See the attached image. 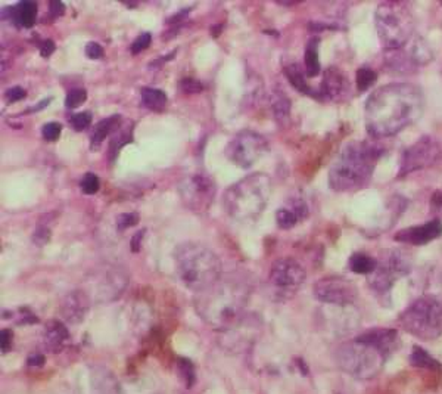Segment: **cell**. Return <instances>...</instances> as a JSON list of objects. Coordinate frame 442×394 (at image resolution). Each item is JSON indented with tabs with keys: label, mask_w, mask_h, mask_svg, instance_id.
I'll use <instances>...</instances> for the list:
<instances>
[{
	"label": "cell",
	"mask_w": 442,
	"mask_h": 394,
	"mask_svg": "<svg viewBox=\"0 0 442 394\" xmlns=\"http://www.w3.org/2000/svg\"><path fill=\"white\" fill-rule=\"evenodd\" d=\"M423 90L412 83H389L377 87L364 105V124L373 139L391 138L420 120Z\"/></svg>",
	"instance_id": "obj_1"
},
{
	"label": "cell",
	"mask_w": 442,
	"mask_h": 394,
	"mask_svg": "<svg viewBox=\"0 0 442 394\" xmlns=\"http://www.w3.org/2000/svg\"><path fill=\"white\" fill-rule=\"evenodd\" d=\"M249 288L239 279H220L217 284L199 293L195 300L198 315L217 331L235 329L244 318Z\"/></svg>",
	"instance_id": "obj_2"
},
{
	"label": "cell",
	"mask_w": 442,
	"mask_h": 394,
	"mask_svg": "<svg viewBox=\"0 0 442 394\" xmlns=\"http://www.w3.org/2000/svg\"><path fill=\"white\" fill-rule=\"evenodd\" d=\"M383 147L375 141H351L329 170V186L335 192H357L370 183Z\"/></svg>",
	"instance_id": "obj_3"
},
{
	"label": "cell",
	"mask_w": 442,
	"mask_h": 394,
	"mask_svg": "<svg viewBox=\"0 0 442 394\" xmlns=\"http://www.w3.org/2000/svg\"><path fill=\"white\" fill-rule=\"evenodd\" d=\"M176 271L183 287L199 294L220 281L218 256L199 242H183L174 253Z\"/></svg>",
	"instance_id": "obj_4"
},
{
	"label": "cell",
	"mask_w": 442,
	"mask_h": 394,
	"mask_svg": "<svg viewBox=\"0 0 442 394\" xmlns=\"http://www.w3.org/2000/svg\"><path fill=\"white\" fill-rule=\"evenodd\" d=\"M271 180L266 173H252L226 189L223 204L226 213L238 222L257 220L269 204Z\"/></svg>",
	"instance_id": "obj_5"
},
{
	"label": "cell",
	"mask_w": 442,
	"mask_h": 394,
	"mask_svg": "<svg viewBox=\"0 0 442 394\" xmlns=\"http://www.w3.org/2000/svg\"><path fill=\"white\" fill-rule=\"evenodd\" d=\"M375 24L386 50L401 49L416 36V19L406 2H382L376 8Z\"/></svg>",
	"instance_id": "obj_6"
},
{
	"label": "cell",
	"mask_w": 442,
	"mask_h": 394,
	"mask_svg": "<svg viewBox=\"0 0 442 394\" xmlns=\"http://www.w3.org/2000/svg\"><path fill=\"white\" fill-rule=\"evenodd\" d=\"M399 326L406 333L423 341L442 335V296L426 294L419 297L399 315Z\"/></svg>",
	"instance_id": "obj_7"
},
{
	"label": "cell",
	"mask_w": 442,
	"mask_h": 394,
	"mask_svg": "<svg viewBox=\"0 0 442 394\" xmlns=\"http://www.w3.org/2000/svg\"><path fill=\"white\" fill-rule=\"evenodd\" d=\"M336 364L339 368L357 380H372L381 374L385 360L381 351L370 344L352 340L336 350Z\"/></svg>",
	"instance_id": "obj_8"
},
{
	"label": "cell",
	"mask_w": 442,
	"mask_h": 394,
	"mask_svg": "<svg viewBox=\"0 0 442 394\" xmlns=\"http://www.w3.org/2000/svg\"><path fill=\"white\" fill-rule=\"evenodd\" d=\"M413 256L401 248H392L377 260L376 271L367 276L368 287L376 294L386 296L399 279L412 272Z\"/></svg>",
	"instance_id": "obj_9"
},
{
	"label": "cell",
	"mask_w": 442,
	"mask_h": 394,
	"mask_svg": "<svg viewBox=\"0 0 442 394\" xmlns=\"http://www.w3.org/2000/svg\"><path fill=\"white\" fill-rule=\"evenodd\" d=\"M129 276L123 267L99 266L87 275V288L84 289L90 300L96 303H107L117 300L127 288Z\"/></svg>",
	"instance_id": "obj_10"
},
{
	"label": "cell",
	"mask_w": 442,
	"mask_h": 394,
	"mask_svg": "<svg viewBox=\"0 0 442 394\" xmlns=\"http://www.w3.org/2000/svg\"><path fill=\"white\" fill-rule=\"evenodd\" d=\"M442 158V145L441 142L426 134L417 139L413 145L404 149L401 160H399L398 179H403L406 176L416 173L419 170H425L432 167Z\"/></svg>",
	"instance_id": "obj_11"
},
{
	"label": "cell",
	"mask_w": 442,
	"mask_h": 394,
	"mask_svg": "<svg viewBox=\"0 0 442 394\" xmlns=\"http://www.w3.org/2000/svg\"><path fill=\"white\" fill-rule=\"evenodd\" d=\"M269 151V142L262 134L242 130L235 134L226 147V157L240 169H249Z\"/></svg>",
	"instance_id": "obj_12"
},
{
	"label": "cell",
	"mask_w": 442,
	"mask_h": 394,
	"mask_svg": "<svg viewBox=\"0 0 442 394\" xmlns=\"http://www.w3.org/2000/svg\"><path fill=\"white\" fill-rule=\"evenodd\" d=\"M307 272L304 266L295 258L283 257L271 265L269 284L273 296L277 298H291L304 285Z\"/></svg>",
	"instance_id": "obj_13"
},
{
	"label": "cell",
	"mask_w": 442,
	"mask_h": 394,
	"mask_svg": "<svg viewBox=\"0 0 442 394\" xmlns=\"http://www.w3.org/2000/svg\"><path fill=\"white\" fill-rule=\"evenodd\" d=\"M178 194L183 204L196 214H205L215 196V185L205 173L189 174L178 183Z\"/></svg>",
	"instance_id": "obj_14"
},
{
	"label": "cell",
	"mask_w": 442,
	"mask_h": 394,
	"mask_svg": "<svg viewBox=\"0 0 442 394\" xmlns=\"http://www.w3.org/2000/svg\"><path fill=\"white\" fill-rule=\"evenodd\" d=\"M432 61L434 52L420 36H414L401 49L386 50V67L395 72H414Z\"/></svg>",
	"instance_id": "obj_15"
},
{
	"label": "cell",
	"mask_w": 442,
	"mask_h": 394,
	"mask_svg": "<svg viewBox=\"0 0 442 394\" xmlns=\"http://www.w3.org/2000/svg\"><path fill=\"white\" fill-rule=\"evenodd\" d=\"M314 297L324 304L346 307L355 302L359 291L350 279L344 276H326L315 282Z\"/></svg>",
	"instance_id": "obj_16"
},
{
	"label": "cell",
	"mask_w": 442,
	"mask_h": 394,
	"mask_svg": "<svg viewBox=\"0 0 442 394\" xmlns=\"http://www.w3.org/2000/svg\"><path fill=\"white\" fill-rule=\"evenodd\" d=\"M442 236V220L432 219L422 225L410 226L398 231L394 240L406 245H426Z\"/></svg>",
	"instance_id": "obj_17"
},
{
	"label": "cell",
	"mask_w": 442,
	"mask_h": 394,
	"mask_svg": "<svg viewBox=\"0 0 442 394\" xmlns=\"http://www.w3.org/2000/svg\"><path fill=\"white\" fill-rule=\"evenodd\" d=\"M320 95L324 99L342 102L351 95V83L345 72L338 67H329L324 71Z\"/></svg>",
	"instance_id": "obj_18"
},
{
	"label": "cell",
	"mask_w": 442,
	"mask_h": 394,
	"mask_svg": "<svg viewBox=\"0 0 442 394\" xmlns=\"http://www.w3.org/2000/svg\"><path fill=\"white\" fill-rule=\"evenodd\" d=\"M90 306V298L84 289H74L62 298L59 312L64 320L68 324H81L86 318Z\"/></svg>",
	"instance_id": "obj_19"
},
{
	"label": "cell",
	"mask_w": 442,
	"mask_h": 394,
	"mask_svg": "<svg viewBox=\"0 0 442 394\" xmlns=\"http://www.w3.org/2000/svg\"><path fill=\"white\" fill-rule=\"evenodd\" d=\"M357 340L361 341V343L373 346L386 357L391 356L401 346V338H399L397 331L391 328L368 329L357 337Z\"/></svg>",
	"instance_id": "obj_20"
},
{
	"label": "cell",
	"mask_w": 442,
	"mask_h": 394,
	"mask_svg": "<svg viewBox=\"0 0 442 394\" xmlns=\"http://www.w3.org/2000/svg\"><path fill=\"white\" fill-rule=\"evenodd\" d=\"M70 340V334L67 326L61 320H49L45 326L43 343L48 351L50 353H59L64 350L67 341Z\"/></svg>",
	"instance_id": "obj_21"
},
{
	"label": "cell",
	"mask_w": 442,
	"mask_h": 394,
	"mask_svg": "<svg viewBox=\"0 0 442 394\" xmlns=\"http://www.w3.org/2000/svg\"><path fill=\"white\" fill-rule=\"evenodd\" d=\"M285 76L289 80L291 85L297 89L298 92L304 93L307 96L319 98V92H315L308 83H307V74L301 68L299 64H289L285 67Z\"/></svg>",
	"instance_id": "obj_22"
},
{
	"label": "cell",
	"mask_w": 442,
	"mask_h": 394,
	"mask_svg": "<svg viewBox=\"0 0 442 394\" xmlns=\"http://www.w3.org/2000/svg\"><path fill=\"white\" fill-rule=\"evenodd\" d=\"M120 126H121V116H111L99 121L92 133V148H98L99 145L105 141V138L112 134Z\"/></svg>",
	"instance_id": "obj_23"
},
{
	"label": "cell",
	"mask_w": 442,
	"mask_h": 394,
	"mask_svg": "<svg viewBox=\"0 0 442 394\" xmlns=\"http://www.w3.org/2000/svg\"><path fill=\"white\" fill-rule=\"evenodd\" d=\"M14 12H9L14 18V23L23 27H33L37 18V5L34 2H21L12 8Z\"/></svg>",
	"instance_id": "obj_24"
},
{
	"label": "cell",
	"mask_w": 442,
	"mask_h": 394,
	"mask_svg": "<svg viewBox=\"0 0 442 394\" xmlns=\"http://www.w3.org/2000/svg\"><path fill=\"white\" fill-rule=\"evenodd\" d=\"M319 39H311L310 43L305 49L304 64H305V74L308 77H317L322 72V65L319 61Z\"/></svg>",
	"instance_id": "obj_25"
},
{
	"label": "cell",
	"mask_w": 442,
	"mask_h": 394,
	"mask_svg": "<svg viewBox=\"0 0 442 394\" xmlns=\"http://www.w3.org/2000/svg\"><path fill=\"white\" fill-rule=\"evenodd\" d=\"M348 267L351 272L357 275L368 276L376 271L377 260L375 257H370L364 253H354L348 260Z\"/></svg>",
	"instance_id": "obj_26"
},
{
	"label": "cell",
	"mask_w": 442,
	"mask_h": 394,
	"mask_svg": "<svg viewBox=\"0 0 442 394\" xmlns=\"http://www.w3.org/2000/svg\"><path fill=\"white\" fill-rule=\"evenodd\" d=\"M410 364L420 369H442V365L439 362L430 356L425 349L419 346L413 347L412 355H410Z\"/></svg>",
	"instance_id": "obj_27"
},
{
	"label": "cell",
	"mask_w": 442,
	"mask_h": 394,
	"mask_svg": "<svg viewBox=\"0 0 442 394\" xmlns=\"http://www.w3.org/2000/svg\"><path fill=\"white\" fill-rule=\"evenodd\" d=\"M142 101L146 108L152 111H162L167 105V95L160 90L154 87H143L142 89Z\"/></svg>",
	"instance_id": "obj_28"
},
{
	"label": "cell",
	"mask_w": 442,
	"mask_h": 394,
	"mask_svg": "<svg viewBox=\"0 0 442 394\" xmlns=\"http://www.w3.org/2000/svg\"><path fill=\"white\" fill-rule=\"evenodd\" d=\"M271 107H273V112H275L276 121L283 124V123H286L289 120V117H291V101L288 99V96L285 95V93L276 92L275 95H273Z\"/></svg>",
	"instance_id": "obj_29"
},
{
	"label": "cell",
	"mask_w": 442,
	"mask_h": 394,
	"mask_svg": "<svg viewBox=\"0 0 442 394\" xmlns=\"http://www.w3.org/2000/svg\"><path fill=\"white\" fill-rule=\"evenodd\" d=\"M131 142V126L129 129H123L121 126L112 133V139L109 145V160H114L117 157L120 149Z\"/></svg>",
	"instance_id": "obj_30"
},
{
	"label": "cell",
	"mask_w": 442,
	"mask_h": 394,
	"mask_svg": "<svg viewBox=\"0 0 442 394\" xmlns=\"http://www.w3.org/2000/svg\"><path fill=\"white\" fill-rule=\"evenodd\" d=\"M299 216L293 211V209L291 205L288 207H282V209H279L276 211V222H277V226L280 227V229L283 231H288V229H292V227L297 225L299 222Z\"/></svg>",
	"instance_id": "obj_31"
},
{
	"label": "cell",
	"mask_w": 442,
	"mask_h": 394,
	"mask_svg": "<svg viewBox=\"0 0 442 394\" xmlns=\"http://www.w3.org/2000/svg\"><path fill=\"white\" fill-rule=\"evenodd\" d=\"M377 80V72L368 67H361L357 70V87L360 92L370 89Z\"/></svg>",
	"instance_id": "obj_32"
},
{
	"label": "cell",
	"mask_w": 442,
	"mask_h": 394,
	"mask_svg": "<svg viewBox=\"0 0 442 394\" xmlns=\"http://www.w3.org/2000/svg\"><path fill=\"white\" fill-rule=\"evenodd\" d=\"M177 368L178 372H180V375L185 381V384L187 388H191L195 382H196V375H195V366L193 364L189 359L186 357H180L177 360Z\"/></svg>",
	"instance_id": "obj_33"
},
{
	"label": "cell",
	"mask_w": 442,
	"mask_h": 394,
	"mask_svg": "<svg viewBox=\"0 0 442 394\" xmlns=\"http://www.w3.org/2000/svg\"><path fill=\"white\" fill-rule=\"evenodd\" d=\"M99 178L94 173H86L83 176V179L80 182V188L84 194L87 195H93L96 194L99 189Z\"/></svg>",
	"instance_id": "obj_34"
},
{
	"label": "cell",
	"mask_w": 442,
	"mask_h": 394,
	"mask_svg": "<svg viewBox=\"0 0 442 394\" xmlns=\"http://www.w3.org/2000/svg\"><path fill=\"white\" fill-rule=\"evenodd\" d=\"M87 98V93L84 89H74V90H70L68 92V95L65 98V107L72 110V108H77L80 107L81 103L86 101Z\"/></svg>",
	"instance_id": "obj_35"
},
{
	"label": "cell",
	"mask_w": 442,
	"mask_h": 394,
	"mask_svg": "<svg viewBox=\"0 0 442 394\" xmlns=\"http://www.w3.org/2000/svg\"><path fill=\"white\" fill-rule=\"evenodd\" d=\"M139 222V214L138 213H124L117 217V227L118 231H125L129 227L134 226Z\"/></svg>",
	"instance_id": "obj_36"
},
{
	"label": "cell",
	"mask_w": 442,
	"mask_h": 394,
	"mask_svg": "<svg viewBox=\"0 0 442 394\" xmlns=\"http://www.w3.org/2000/svg\"><path fill=\"white\" fill-rule=\"evenodd\" d=\"M61 130H62V126L59 123L56 121H52V123H46L43 129H41V134H43V138L49 142L52 141H56L59 138V134H61Z\"/></svg>",
	"instance_id": "obj_37"
},
{
	"label": "cell",
	"mask_w": 442,
	"mask_h": 394,
	"mask_svg": "<svg viewBox=\"0 0 442 394\" xmlns=\"http://www.w3.org/2000/svg\"><path fill=\"white\" fill-rule=\"evenodd\" d=\"M90 121H92V116L89 112H78V114H76V116L71 117V126L76 130L81 132V130L89 127Z\"/></svg>",
	"instance_id": "obj_38"
},
{
	"label": "cell",
	"mask_w": 442,
	"mask_h": 394,
	"mask_svg": "<svg viewBox=\"0 0 442 394\" xmlns=\"http://www.w3.org/2000/svg\"><path fill=\"white\" fill-rule=\"evenodd\" d=\"M180 86H182V90L185 93H189V95H195V93H199V92H202V83L196 80V79H191V77H187V79H183L182 83H180Z\"/></svg>",
	"instance_id": "obj_39"
},
{
	"label": "cell",
	"mask_w": 442,
	"mask_h": 394,
	"mask_svg": "<svg viewBox=\"0 0 442 394\" xmlns=\"http://www.w3.org/2000/svg\"><path fill=\"white\" fill-rule=\"evenodd\" d=\"M151 40H152L151 33H143V34H140L138 39L134 40V43L131 45V52H133V54H140L142 50H145L147 46L151 45Z\"/></svg>",
	"instance_id": "obj_40"
},
{
	"label": "cell",
	"mask_w": 442,
	"mask_h": 394,
	"mask_svg": "<svg viewBox=\"0 0 442 394\" xmlns=\"http://www.w3.org/2000/svg\"><path fill=\"white\" fill-rule=\"evenodd\" d=\"M27 95V92L23 89V87H19V86H14V87H9L6 92H5V96L9 102H18L21 99H24Z\"/></svg>",
	"instance_id": "obj_41"
},
{
	"label": "cell",
	"mask_w": 442,
	"mask_h": 394,
	"mask_svg": "<svg viewBox=\"0 0 442 394\" xmlns=\"http://www.w3.org/2000/svg\"><path fill=\"white\" fill-rule=\"evenodd\" d=\"M12 340H14V334L10 329H2V333H0V346H2V353H8L12 347Z\"/></svg>",
	"instance_id": "obj_42"
},
{
	"label": "cell",
	"mask_w": 442,
	"mask_h": 394,
	"mask_svg": "<svg viewBox=\"0 0 442 394\" xmlns=\"http://www.w3.org/2000/svg\"><path fill=\"white\" fill-rule=\"evenodd\" d=\"M86 55L90 59H99L103 56V49L96 41H89L86 45Z\"/></svg>",
	"instance_id": "obj_43"
},
{
	"label": "cell",
	"mask_w": 442,
	"mask_h": 394,
	"mask_svg": "<svg viewBox=\"0 0 442 394\" xmlns=\"http://www.w3.org/2000/svg\"><path fill=\"white\" fill-rule=\"evenodd\" d=\"M49 236H50V231L46 229V227H43V226H41V227L39 226V229L36 231L33 240H34L36 244L43 245V244H46L49 241Z\"/></svg>",
	"instance_id": "obj_44"
},
{
	"label": "cell",
	"mask_w": 442,
	"mask_h": 394,
	"mask_svg": "<svg viewBox=\"0 0 442 394\" xmlns=\"http://www.w3.org/2000/svg\"><path fill=\"white\" fill-rule=\"evenodd\" d=\"M55 52V43L52 40H45L43 43L40 45V55L41 56H45V58H49L52 54H54Z\"/></svg>",
	"instance_id": "obj_45"
},
{
	"label": "cell",
	"mask_w": 442,
	"mask_h": 394,
	"mask_svg": "<svg viewBox=\"0 0 442 394\" xmlns=\"http://www.w3.org/2000/svg\"><path fill=\"white\" fill-rule=\"evenodd\" d=\"M49 10L54 17H61L62 14L65 12V6L62 2H58V0H52V2L49 3Z\"/></svg>",
	"instance_id": "obj_46"
},
{
	"label": "cell",
	"mask_w": 442,
	"mask_h": 394,
	"mask_svg": "<svg viewBox=\"0 0 442 394\" xmlns=\"http://www.w3.org/2000/svg\"><path fill=\"white\" fill-rule=\"evenodd\" d=\"M27 365L28 366H41V365H45V357L41 355H31L27 359Z\"/></svg>",
	"instance_id": "obj_47"
},
{
	"label": "cell",
	"mask_w": 442,
	"mask_h": 394,
	"mask_svg": "<svg viewBox=\"0 0 442 394\" xmlns=\"http://www.w3.org/2000/svg\"><path fill=\"white\" fill-rule=\"evenodd\" d=\"M143 234H145V231L142 229L140 232H138L133 236V240H131V250L133 251H139L140 250V242L143 240Z\"/></svg>",
	"instance_id": "obj_48"
},
{
	"label": "cell",
	"mask_w": 442,
	"mask_h": 394,
	"mask_svg": "<svg viewBox=\"0 0 442 394\" xmlns=\"http://www.w3.org/2000/svg\"><path fill=\"white\" fill-rule=\"evenodd\" d=\"M441 284H442V272H441Z\"/></svg>",
	"instance_id": "obj_49"
}]
</instances>
